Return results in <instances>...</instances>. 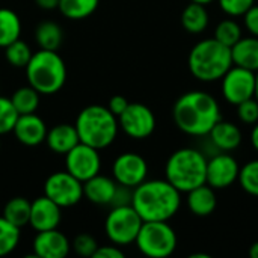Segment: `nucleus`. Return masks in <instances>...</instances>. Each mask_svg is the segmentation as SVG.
<instances>
[{
    "instance_id": "nucleus-40",
    "label": "nucleus",
    "mask_w": 258,
    "mask_h": 258,
    "mask_svg": "<svg viewBox=\"0 0 258 258\" xmlns=\"http://www.w3.org/2000/svg\"><path fill=\"white\" fill-rule=\"evenodd\" d=\"M127 106H128V100H127L125 97H122V95H113V97L109 100V103H107V109H109L116 118L127 109Z\"/></svg>"
},
{
    "instance_id": "nucleus-24",
    "label": "nucleus",
    "mask_w": 258,
    "mask_h": 258,
    "mask_svg": "<svg viewBox=\"0 0 258 258\" xmlns=\"http://www.w3.org/2000/svg\"><path fill=\"white\" fill-rule=\"evenodd\" d=\"M63 39L62 27L54 21H42L35 29V41L42 50H54L60 47Z\"/></svg>"
},
{
    "instance_id": "nucleus-2",
    "label": "nucleus",
    "mask_w": 258,
    "mask_h": 258,
    "mask_svg": "<svg viewBox=\"0 0 258 258\" xmlns=\"http://www.w3.org/2000/svg\"><path fill=\"white\" fill-rule=\"evenodd\" d=\"M132 206L144 222L169 221L181 206V192L166 178L145 180L133 189Z\"/></svg>"
},
{
    "instance_id": "nucleus-14",
    "label": "nucleus",
    "mask_w": 258,
    "mask_h": 258,
    "mask_svg": "<svg viewBox=\"0 0 258 258\" xmlns=\"http://www.w3.org/2000/svg\"><path fill=\"white\" fill-rule=\"evenodd\" d=\"M240 166L237 160L222 151L221 154H216L210 160H207V174H206V183L212 186L215 190L227 189L233 186L239 178Z\"/></svg>"
},
{
    "instance_id": "nucleus-41",
    "label": "nucleus",
    "mask_w": 258,
    "mask_h": 258,
    "mask_svg": "<svg viewBox=\"0 0 258 258\" xmlns=\"http://www.w3.org/2000/svg\"><path fill=\"white\" fill-rule=\"evenodd\" d=\"M36 6L44 9V11H53L57 9L59 6V0H35Z\"/></svg>"
},
{
    "instance_id": "nucleus-39",
    "label": "nucleus",
    "mask_w": 258,
    "mask_h": 258,
    "mask_svg": "<svg viewBox=\"0 0 258 258\" xmlns=\"http://www.w3.org/2000/svg\"><path fill=\"white\" fill-rule=\"evenodd\" d=\"M94 258H124V252L121 251V248L118 245H104L97 248Z\"/></svg>"
},
{
    "instance_id": "nucleus-42",
    "label": "nucleus",
    "mask_w": 258,
    "mask_h": 258,
    "mask_svg": "<svg viewBox=\"0 0 258 258\" xmlns=\"http://www.w3.org/2000/svg\"><path fill=\"white\" fill-rule=\"evenodd\" d=\"M251 144L254 147V150L258 153V122L254 124L252 132H251Z\"/></svg>"
},
{
    "instance_id": "nucleus-9",
    "label": "nucleus",
    "mask_w": 258,
    "mask_h": 258,
    "mask_svg": "<svg viewBox=\"0 0 258 258\" xmlns=\"http://www.w3.org/2000/svg\"><path fill=\"white\" fill-rule=\"evenodd\" d=\"M44 195L62 209L73 207L83 198V183L68 171L53 172L44 183Z\"/></svg>"
},
{
    "instance_id": "nucleus-16",
    "label": "nucleus",
    "mask_w": 258,
    "mask_h": 258,
    "mask_svg": "<svg viewBox=\"0 0 258 258\" xmlns=\"http://www.w3.org/2000/svg\"><path fill=\"white\" fill-rule=\"evenodd\" d=\"M60 221H62V207H59L50 198L42 195L35 201H32L29 225L36 233L54 230L59 227Z\"/></svg>"
},
{
    "instance_id": "nucleus-15",
    "label": "nucleus",
    "mask_w": 258,
    "mask_h": 258,
    "mask_svg": "<svg viewBox=\"0 0 258 258\" xmlns=\"http://www.w3.org/2000/svg\"><path fill=\"white\" fill-rule=\"evenodd\" d=\"M32 248L35 257L65 258L71 251V242L62 231L54 228L36 233Z\"/></svg>"
},
{
    "instance_id": "nucleus-35",
    "label": "nucleus",
    "mask_w": 258,
    "mask_h": 258,
    "mask_svg": "<svg viewBox=\"0 0 258 258\" xmlns=\"http://www.w3.org/2000/svg\"><path fill=\"white\" fill-rule=\"evenodd\" d=\"M237 116L243 124L254 125L258 122V101L255 98H249L237 104Z\"/></svg>"
},
{
    "instance_id": "nucleus-31",
    "label": "nucleus",
    "mask_w": 258,
    "mask_h": 258,
    "mask_svg": "<svg viewBox=\"0 0 258 258\" xmlns=\"http://www.w3.org/2000/svg\"><path fill=\"white\" fill-rule=\"evenodd\" d=\"M242 38V27L236 20H222L215 29V39L227 47H233Z\"/></svg>"
},
{
    "instance_id": "nucleus-43",
    "label": "nucleus",
    "mask_w": 258,
    "mask_h": 258,
    "mask_svg": "<svg viewBox=\"0 0 258 258\" xmlns=\"http://www.w3.org/2000/svg\"><path fill=\"white\" fill-rule=\"evenodd\" d=\"M249 257L258 258V240L251 245V248H249Z\"/></svg>"
},
{
    "instance_id": "nucleus-36",
    "label": "nucleus",
    "mask_w": 258,
    "mask_h": 258,
    "mask_svg": "<svg viewBox=\"0 0 258 258\" xmlns=\"http://www.w3.org/2000/svg\"><path fill=\"white\" fill-rule=\"evenodd\" d=\"M218 5L230 17H243V14L255 5V0H218Z\"/></svg>"
},
{
    "instance_id": "nucleus-6",
    "label": "nucleus",
    "mask_w": 258,
    "mask_h": 258,
    "mask_svg": "<svg viewBox=\"0 0 258 258\" xmlns=\"http://www.w3.org/2000/svg\"><path fill=\"white\" fill-rule=\"evenodd\" d=\"M24 70L29 85L41 95L59 92L67 82V65L54 50L39 48L32 54Z\"/></svg>"
},
{
    "instance_id": "nucleus-26",
    "label": "nucleus",
    "mask_w": 258,
    "mask_h": 258,
    "mask_svg": "<svg viewBox=\"0 0 258 258\" xmlns=\"http://www.w3.org/2000/svg\"><path fill=\"white\" fill-rule=\"evenodd\" d=\"M30 201L23 198V197H15L11 198L3 209V218L9 221L12 225L23 228L29 225V218H30Z\"/></svg>"
},
{
    "instance_id": "nucleus-3",
    "label": "nucleus",
    "mask_w": 258,
    "mask_h": 258,
    "mask_svg": "<svg viewBox=\"0 0 258 258\" xmlns=\"http://www.w3.org/2000/svg\"><path fill=\"white\" fill-rule=\"evenodd\" d=\"M190 74L200 82H216L233 67L231 48L215 38H207L194 45L187 57Z\"/></svg>"
},
{
    "instance_id": "nucleus-32",
    "label": "nucleus",
    "mask_w": 258,
    "mask_h": 258,
    "mask_svg": "<svg viewBox=\"0 0 258 258\" xmlns=\"http://www.w3.org/2000/svg\"><path fill=\"white\" fill-rule=\"evenodd\" d=\"M237 181L246 194L258 198V159L248 162L240 168Z\"/></svg>"
},
{
    "instance_id": "nucleus-46",
    "label": "nucleus",
    "mask_w": 258,
    "mask_h": 258,
    "mask_svg": "<svg viewBox=\"0 0 258 258\" xmlns=\"http://www.w3.org/2000/svg\"><path fill=\"white\" fill-rule=\"evenodd\" d=\"M190 2H195V3H201V5H209L215 0H190Z\"/></svg>"
},
{
    "instance_id": "nucleus-34",
    "label": "nucleus",
    "mask_w": 258,
    "mask_h": 258,
    "mask_svg": "<svg viewBox=\"0 0 258 258\" xmlns=\"http://www.w3.org/2000/svg\"><path fill=\"white\" fill-rule=\"evenodd\" d=\"M71 248L80 257H94V254H95V251L98 248V243L91 234L80 233V234H77L74 237V240L71 243Z\"/></svg>"
},
{
    "instance_id": "nucleus-25",
    "label": "nucleus",
    "mask_w": 258,
    "mask_h": 258,
    "mask_svg": "<svg viewBox=\"0 0 258 258\" xmlns=\"http://www.w3.org/2000/svg\"><path fill=\"white\" fill-rule=\"evenodd\" d=\"M21 35V20L9 8H0V48L17 41Z\"/></svg>"
},
{
    "instance_id": "nucleus-8",
    "label": "nucleus",
    "mask_w": 258,
    "mask_h": 258,
    "mask_svg": "<svg viewBox=\"0 0 258 258\" xmlns=\"http://www.w3.org/2000/svg\"><path fill=\"white\" fill-rule=\"evenodd\" d=\"M142 224V218L132 204L112 207L104 221V233L113 245L127 246L135 243Z\"/></svg>"
},
{
    "instance_id": "nucleus-23",
    "label": "nucleus",
    "mask_w": 258,
    "mask_h": 258,
    "mask_svg": "<svg viewBox=\"0 0 258 258\" xmlns=\"http://www.w3.org/2000/svg\"><path fill=\"white\" fill-rule=\"evenodd\" d=\"M181 24L189 33H203L209 26V12L206 5L190 2L181 12Z\"/></svg>"
},
{
    "instance_id": "nucleus-29",
    "label": "nucleus",
    "mask_w": 258,
    "mask_h": 258,
    "mask_svg": "<svg viewBox=\"0 0 258 258\" xmlns=\"http://www.w3.org/2000/svg\"><path fill=\"white\" fill-rule=\"evenodd\" d=\"M32 54L33 53H32L30 47L20 38L5 47V57H6L8 63L12 65L14 68H26Z\"/></svg>"
},
{
    "instance_id": "nucleus-38",
    "label": "nucleus",
    "mask_w": 258,
    "mask_h": 258,
    "mask_svg": "<svg viewBox=\"0 0 258 258\" xmlns=\"http://www.w3.org/2000/svg\"><path fill=\"white\" fill-rule=\"evenodd\" d=\"M243 24L252 36H258V5L251 6L243 14Z\"/></svg>"
},
{
    "instance_id": "nucleus-20",
    "label": "nucleus",
    "mask_w": 258,
    "mask_h": 258,
    "mask_svg": "<svg viewBox=\"0 0 258 258\" xmlns=\"http://www.w3.org/2000/svg\"><path fill=\"white\" fill-rule=\"evenodd\" d=\"M209 136L213 145L225 153L239 148V145L242 144V132L231 121H224V119L218 121L215 127L210 130Z\"/></svg>"
},
{
    "instance_id": "nucleus-7",
    "label": "nucleus",
    "mask_w": 258,
    "mask_h": 258,
    "mask_svg": "<svg viewBox=\"0 0 258 258\" xmlns=\"http://www.w3.org/2000/svg\"><path fill=\"white\" fill-rule=\"evenodd\" d=\"M135 243L147 257L166 258L177 249V234L166 221L144 222Z\"/></svg>"
},
{
    "instance_id": "nucleus-27",
    "label": "nucleus",
    "mask_w": 258,
    "mask_h": 258,
    "mask_svg": "<svg viewBox=\"0 0 258 258\" xmlns=\"http://www.w3.org/2000/svg\"><path fill=\"white\" fill-rule=\"evenodd\" d=\"M100 5V0H59L57 9L68 20H85L91 17Z\"/></svg>"
},
{
    "instance_id": "nucleus-21",
    "label": "nucleus",
    "mask_w": 258,
    "mask_h": 258,
    "mask_svg": "<svg viewBox=\"0 0 258 258\" xmlns=\"http://www.w3.org/2000/svg\"><path fill=\"white\" fill-rule=\"evenodd\" d=\"M216 194L212 186L201 184L187 192V207L195 216H209L216 210Z\"/></svg>"
},
{
    "instance_id": "nucleus-44",
    "label": "nucleus",
    "mask_w": 258,
    "mask_h": 258,
    "mask_svg": "<svg viewBox=\"0 0 258 258\" xmlns=\"http://www.w3.org/2000/svg\"><path fill=\"white\" fill-rule=\"evenodd\" d=\"M254 98L258 101V71L255 73V92H254Z\"/></svg>"
},
{
    "instance_id": "nucleus-18",
    "label": "nucleus",
    "mask_w": 258,
    "mask_h": 258,
    "mask_svg": "<svg viewBox=\"0 0 258 258\" xmlns=\"http://www.w3.org/2000/svg\"><path fill=\"white\" fill-rule=\"evenodd\" d=\"M118 183L106 175L97 174L83 183V198L97 206H110Z\"/></svg>"
},
{
    "instance_id": "nucleus-10",
    "label": "nucleus",
    "mask_w": 258,
    "mask_h": 258,
    "mask_svg": "<svg viewBox=\"0 0 258 258\" xmlns=\"http://www.w3.org/2000/svg\"><path fill=\"white\" fill-rule=\"evenodd\" d=\"M119 128L132 139L142 141L156 130V116L153 110L142 103H128L127 109L118 116Z\"/></svg>"
},
{
    "instance_id": "nucleus-45",
    "label": "nucleus",
    "mask_w": 258,
    "mask_h": 258,
    "mask_svg": "<svg viewBox=\"0 0 258 258\" xmlns=\"http://www.w3.org/2000/svg\"><path fill=\"white\" fill-rule=\"evenodd\" d=\"M190 258H212V255H209V254H192Z\"/></svg>"
},
{
    "instance_id": "nucleus-22",
    "label": "nucleus",
    "mask_w": 258,
    "mask_h": 258,
    "mask_svg": "<svg viewBox=\"0 0 258 258\" xmlns=\"http://www.w3.org/2000/svg\"><path fill=\"white\" fill-rule=\"evenodd\" d=\"M233 65L243 67L254 73L258 71V36H246L240 38L231 47Z\"/></svg>"
},
{
    "instance_id": "nucleus-12",
    "label": "nucleus",
    "mask_w": 258,
    "mask_h": 258,
    "mask_svg": "<svg viewBox=\"0 0 258 258\" xmlns=\"http://www.w3.org/2000/svg\"><path fill=\"white\" fill-rule=\"evenodd\" d=\"M100 169L101 157L97 148L79 142L65 154V171H68L82 183L100 174Z\"/></svg>"
},
{
    "instance_id": "nucleus-11",
    "label": "nucleus",
    "mask_w": 258,
    "mask_h": 258,
    "mask_svg": "<svg viewBox=\"0 0 258 258\" xmlns=\"http://www.w3.org/2000/svg\"><path fill=\"white\" fill-rule=\"evenodd\" d=\"M222 95L227 103L237 106L245 100L254 98L255 92V73L243 67L233 65L221 79Z\"/></svg>"
},
{
    "instance_id": "nucleus-13",
    "label": "nucleus",
    "mask_w": 258,
    "mask_h": 258,
    "mask_svg": "<svg viewBox=\"0 0 258 258\" xmlns=\"http://www.w3.org/2000/svg\"><path fill=\"white\" fill-rule=\"evenodd\" d=\"M112 174L118 184L135 189L147 180L148 163L136 153H122L115 159L112 165Z\"/></svg>"
},
{
    "instance_id": "nucleus-17",
    "label": "nucleus",
    "mask_w": 258,
    "mask_h": 258,
    "mask_svg": "<svg viewBox=\"0 0 258 258\" xmlns=\"http://www.w3.org/2000/svg\"><path fill=\"white\" fill-rule=\"evenodd\" d=\"M12 132L20 144L26 147H36L45 142L48 130L41 116H38L36 113H26L18 116Z\"/></svg>"
},
{
    "instance_id": "nucleus-1",
    "label": "nucleus",
    "mask_w": 258,
    "mask_h": 258,
    "mask_svg": "<svg viewBox=\"0 0 258 258\" xmlns=\"http://www.w3.org/2000/svg\"><path fill=\"white\" fill-rule=\"evenodd\" d=\"M172 118L175 125L189 136H207L222 119L218 100L204 91L183 94L174 104Z\"/></svg>"
},
{
    "instance_id": "nucleus-4",
    "label": "nucleus",
    "mask_w": 258,
    "mask_h": 258,
    "mask_svg": "<svg viewBox=\"0 0 258 258\" xmlns=\"http://www.w3.org/2000/svg\"><path fill=\"white\" fill-rule=\"evenodd\" d=\"M74 127L82 144H86L98 151L113 144L118 136V118L107 106L91 104L82 109L76 118Z\"/></svg>"
},
{
    "instance_id": "nucleus-5",
    "label": "nucleus",
    "mask_w": 258,
    "mask_h": 258,
    "mask_svg": "<svg viewBox=\"0 0 258 258\" xmlns=\"http://www.w3.org/2000/svg\"><path fill=\"white\" fill-rule=\"evenodd\" d=\"M207 174V159L195 148H180L174 151L166 165L165 177L166 180L181 194L206 184Z\"/></svg>"
},
{
    "instance_id": "nucleus-37",
    "label": "nucleus",
    "mask_w": 258,
    "mask_h": 258,
    "mask_svg": "<svg viewBox=\"0 0 258 258\" xmlns=\"http://www.w3.org/2000/svg\"><path fill=\"white\" fill-rule=\"evenodd\" d=\"M132 195H133V189L118 184V186H116V190H115V195H113V200H112V203H110V206H112V207L130 206V204H132Z\"/></svg>"
},
{
    "instance_id": "nucleus-30",
    "label": "nucleus",
    "mask_w": 258,
    "mask_h": 258,
    "mask_svg": "<svg viewBox=\"0 0 258 258\" xmlns=\"http://www.w3.org/2000/svg\"><path fill=\"white\" fill-rule=\"evenodd\" d=\"M20 230L3 216L0 218V257L11 254L20 242Z\"/></svg>"
},
{
    "instance_id": "nucleus-19",
    "label": "nucleus",
    "mask_w": 258,
    "mask_h": 258,
    "mask_svg": "<svg viewBox=\"0 0 258 258\" xmlns=\"http://www.w3.org/2000/svg\"><path fill=\"white\" fill-rule=\"evenodd\" d=\"M80 142L77 130L73 124H57L47 132L45 144L56 154H67Z\"/></svg>"
},
{
    "instance_id": "nucleus-33",
    "label": "nucleus",
    "mask_w": 258,
    "mask_h": 258,
    "mask_svg": "<svg viewBox=\"0 0 258 258\" xmlns=\"http://www.w3.org/2000/svg\"><path fill=\"white\" fill-rule=\"evenodd\" d=\"M18 112L15 110L11 98L0 97V136L14 130V125L18 119Z\"/></svg>"
},
{
    "instance_id": "nucleus-28",
    "label": "nucleus",
    "mask_w": 258,
    "mask_h": 258,
    "mask_svg": "<svg viewBox=\"0 0 258 258\" xmlns=\"http://www.w3.org/2000/svg\"><path fill=\"white\" fill-rule=\"evenodd\" d=\"M39 92L32 88L30 85L18 88L12 97L11 101L18 112V115H26V113H35L39 107Z\"/></svg>"
}]
</instances>
